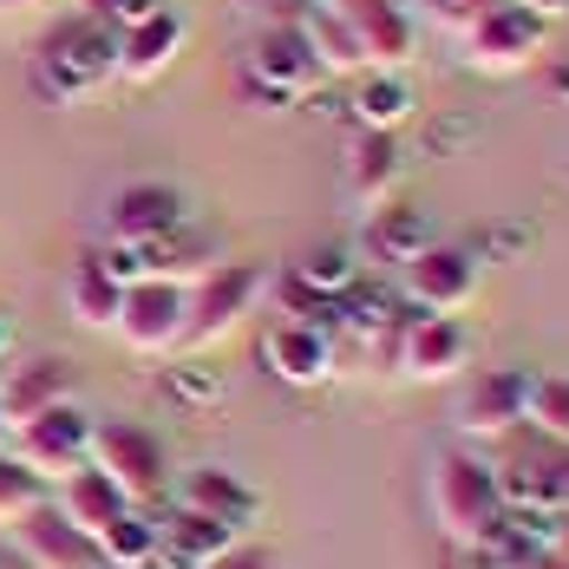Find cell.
Masks as SVG:
<instances>
[{
  "label": "cell",
  "instance_id": "1",
  "mask_svg": "<svg viewBox=\"0 0 569 569\" xmlns=\"http://www.w3.org/2000/svg\"><path fill=\"white\" fill-rule=\"evenodd\" d=\"M112 79H118V33L86 20V13L59 20L40 40V53H33V92L47 106H79V99H92Z\"/></svg>",
  "mask_w": 569,
  "mask_h": 569
},
{
  "label": "cell",
  "instance_id": "2",
  "mask_svg": "<svg viewBox=\"0 0 569 569\" xmlns=\"http://www.w3.org/2000/svg\"><path fill=\"white\" fill-rule=\"evenodd\" d=\"M426 505H432V523L452 537V550L485 543L498 530V517H505V491H498L491 458L465 452V446L439 452L432 458V478H426Z\"/></svg>",
  "mask_w": 569,
  "mask_h": 569
},
{
  "label": "cell",
  "instance_id": "3",
  "mask_svg": "<svg viewBox=\"0 0 569 569\" xmlns=\"http://www.w3.org/2000/svg\"><path fill=\"white\" fill-rule=\"evenodd\" d=\"M86 465L106 471L118 485V498L138 505V511H151V505L171 498V452L138 419H92V452H86Z\"/></svg>",
  "mask_w": 569,
  "mask_h": 569
},
{
  "label": "cell",
  "instance_id": "4",
  "mask_svg": "<svg viewBox=\"0 0 569 569\" xmlns=\"http://www.w3.org/2000/svg\"><path fill=\"white\" fill-rule=\"evenodd\" d=\"M262 295H269V269H256V262H223V269H210L203 282L190 288L177 353H217V347L262 308Z\"/></svg>",
  "mask_w": 569,
  "mask_h": 569
},
{
  "label": "cell",
  "instance_id": "5",
  "mask_svg": "<svg viewBox=\"0 0 569 569\" xmlns=\"http://www.w3.org/2000/svg\"><path fill=\"white\" fill-rule=\"evenodd\" d=\"M543 40H550V27L523 7V0H498L465 40H458V53L471 72H485V79H511V72H530L537 59H543Z\"/></svg>",
  "mask_w": 569,
  "mask_h": 569
},
{
  "label": "cell",
  "instance_id": "6",
  "mask_svg": "<svg viewBox=\"0 0 569 569\" xmlns=\"http://www.w3.org/2000/svg\"><path fill=\"white\" fill-rule=\"evenodd\" d=\"M347 20V33L360 40L367 53V72H406L412 53H419V20L406 0H321Z\"/></svg>",
  "mask_w": 569,
  "mask_h": 569
},
{
  "label": "cell",
  "instance_id": "7",
  "mask_svg": "<svg viewBox=\"0 0 569 569\" xmlns=\"http://www.w3.org/2000/svg\"><path fill=\"white\" fill-rule=\"evenodd\" d=\"M86 452H92V419H86L72 399L53 406V412H40L33 426H20V432H13V458H20L40 485L72 478V471L86 465Z\"/></svg>",
  "mask_w": 569,
  "mask_h": 569
},
{
  "label": "cell",
  "instance_id": "8",
  "mask_svg": "<svg viewBox=\"0 0 569 569\" xmlns=\"http://www.w3.org/2000/svg\"><path fill=\"white\" fill-rule=\"evenodd\" d=\"M465 360H471V341H465V328H458L452 315H406L393 335V367L406 380H419V387H446L465 373Z\"/></svg>",
  "mask_w": 569,
  "mask_h": 569
},
{
  "label": "cell",
  "instance_id": "9",
  "mask_svg": "<svg viewBox=\"0 0 569 569\" xmlns=\"http://www.w3.org/2000/svg\"><path fill=\"white\" fill-rule=\"evenodd\" d=\"M399 276H406V301L419 315H458L478 301V256L452 249V242H426Z\"/></svg>",
  "mask_w": 569,
  "mask_h": 569
},
{
  "label": "cell",
  "instance_id": "10",
  "mask_svg": "<svg viewBox=\"0 0 569 569\" xmlns=\"http://www.w3.org/2000/svg\"><path fill=\"white\" fill-rule=\"evenodd\" d=\"M491 471H498L505 511H543V517L569 511V446L530 439V452H517L511 465H491Z\"/></svg>",
  "mask_w": 569,
  "mask_h": 569
},
{
  "label": "cell",
  "instance_id": "11",
  "mask_svg": "<svg viewBox=\"0 0 569 569\" xmlns=\"http://www.w3.org/2000/svg\"><path fill=\"white\" fill-rule=\"evenodd\" d=\"M183 308H190V288H171V282H138L124 288V308H118V341L131 353H177L183 341Z\"/></svg>",
  "mask_w": 569,
  "mask_h": 569
},
{
  "label": "cell",
  "instance_id": "12",
  "mask_svg": "<svg viewBox=\"0 0 569 569\" xmlns=\"http://www.w3.org/2000/svg\"><path fill=\"white\" fill-rule=\"evenodd\" d=\"M7 543H13V557L27 569H106L99 563V543H92L86 530H72V523L53 511V498L33 505L27 517H13V523H7Z\"/></svg>",
  "mask_w": 569,
  "mask_h": 569
},
{
  "label": "cell",
  "instance_id": "13",
  "mask_svg": "<svg viewBox=\"0 0 569 569\" xmlns=\"http://www.w3.org/2000/svg\"><path fill=\"white\" fill-rule=\"evenodd\" d=\"M523 399H530V373L523 367H491L478 373L465 393H458V432L491 446V439H511L523 426Z\"/></svg>",
  "mask_w": 569,
  "mask_h": 569
},
{
  "label": "cell",
  "instance_id": "14",
  "mask_svg": "<svg viewBox=\"0 0 569 569\" xmlns=\"http://www.w3.org/2000/svg\"><path fill=\"white\" fill-rule=\"evenodd\" d=\"M249 86L276 106V99H301V92H315V86H328L321 79V66H315V53L301 47V33L295 27H262L256 40H249Z\"/></svg>",
  "mask_w": 569,
  "mask_h": 569
},
{
  "label": "cell",
  "instance_id": "15",
  "mask_svg": "<svg viewBox=\"0 0 569 569\" xmlns=\"http://www.w3.org/2000/svg\"><path fill=\"white\" fill-rule=\"evenodd\" d=\"M171 505H177V511L210 517V523H229L236 537H249V523L262 517L256 485H242V478H236V471H223V465H197V471L171 478Z\"/></svg>",
  "mask_w": 569,
  "mask_h": 569
},
{
  "label": "cell",
  "instance_id": "16",
  "mask_svg": "<svg viewBox=\"0 0 569 569\" xmlns=\"http://www.w3.org/2000/svg\"><path fill=\"white\" fill-rule=\"evenodd\" d=\"M262 360L288 387H321L335 380V321H276L262 335Z\"/></svg>",
  "mask_w": 569,
  "mask_h": 569
},
{
  "label": "cell",
  "instance_id": "17",
  "mask_svg": "<svg viewBox=\"0 0 569 569\" xmlns=\"http://www.w3.org/2000/svg\"><path fill=\"white\" fill-rule=\"evenodd\" d=\"M183 223H190V217H183V197L164 190V183H124V190L112 197V210H106L112 242H138V249L177 236Z\"/></svg>",
  "mask_w": 569,
  "mask_h": 569
},
{
  "label": "cell",
  "instance_id": "18",
  "mask_svg": "<svg viewBox=\"0 0 569 569\" xmlns=\"http://www.w3.org/2000/svg\"><path fill=\"white\" fill-rule=\"evenodd\" d=\"M66 399H72V367L66 360H27V367H13L0 380V426H7V439L20 426H33L40 412L66 406Z\"/></svg>",
  "mask_w": 569,
  "mask_h": 569
},
{
  "label": "cell",
  "instance_id": "19",
  "mask_svg": "<svg viewBox=\"0 0 569 569\" xmlns=\"http://www.w3.org/2000/svg\"><path fill=\"white\" fill-rule=\"evenodd\" d=\"M151 523H158V557H151V569H210L236 543L229 523H210V517L177 511V505L164 517H151Z\"/></svg>",
  "mask_w": 569,
  "mask_h": 569
},
{
  "label": "cell",
  "instance_id": "20",
  "mask_svg": "<svg viewBox=\"0 0 569 569\" xmlns=\"http://www.w3.org/2000/svg\"><path fill=\"white\" fill-rule=\"evenodd\" d=\"M399 138L393 131H353V144H347V197L360 203V210H380V203H393L399 190Z\"/></svg>",
  "mask_w": 569,
  "mask_h": 569
},
{
  "label": "cell",
  "instance_id": "21",
  "mask_svg": "<svg viewBox=\"0 0 569 569\" xmlns=\"http://www.w3.org/2000/svg\"><path fill=\"white\" fill-rule=\"evenodd\" d=\"M177 53H183V20L164 7V13H151L144 27L118 33V79H124V86H151V79H164L177 66Z\"/></svg>",
  "mask_w": 569,
  "mask_h": 569
},
{
  "label": "cell",
  "instance_id": "22",
  "mask_svg": "<svg viewBox=\"0 0 569 569\" xmlns=\"http://www.w3.org/2000/svg\"><path fill=\"white\" fill-rule=\"evenodd\" d=\"M53 511L72 523V530H86V537H99L106 523H118V517L131 511L124 498H118V485L106 478V471H92V465H79L72 478H59L53 485Z\"/></svg>",
  "mask_w": 569,
  "mask_h": 569
},
{
  "label": "cell",
  "instance_id": "23",
  "mask_svg": "<svg viewBox=\"0 0 569 569\" xmlns=\"http://www.w3.org/2000/svg\"><path fill=\"white\" fill-rule=\"evenodd\" d=\"M295 33H301V47L315 53L321 79H360V72H367V53H360V40L347 33V20L335 13V7L315 0V7L295 20Z\"/></svg>",
  "mask_w": 569,
  "mask_h": 569
},
{
  "label": "cell",
  "instance_id": "24",
  "mask_svg": "<svg viewBox=\"0 0 569 569\" xmlns=\"http://www.w3.org/2000/svg\"><path fill=\"white\" fill-rule=\"evenodd\" d=\"M426 242H432V236H426V217H419V210H406V203H380V210H367V256H373V262L406 269Z\"/></svg>",
  "mask_w": 569,
  "mask_h": 569
},
{
  "label": "cell",
  "instance_id": "25",
  "mask_svg": "<svg viewBox=\"0 0 569 569\" xmlns=\"http://www.w3.org/2000/svg\"><path fill=\"white\" fill-rule=\"evenodd\" d=\"M66 308H72V321H79V328L112 335V328H118V308H124V288L99 269V256H86V262L72 269V282H66Z\"/></svg>",
  "mask_w": 569,
  "mask_h": 569
},
{
  "label": "cell",
  "instance_id": "26",
  "mask_svg": "<svg viewBox=\"0 0 569 569\" xmlns=\"http://www.w3.org/2000/svg\"><path fill=\"white\" fill-rule=\"evenodd\" d=\"M406 118H412L406 72H360V86H353V124L360 131H399Z\"/></svg>",
  "mask_w": 569,
  "mask_h": 569
},
{
  "label": "cell",
  "instance_id": "27",
  "mask_svg": "<svg viewBox=\"0 0 569 569\" xmlns=\"http://www.w3.org/2000/svg\"><path fill=\"white\" fill-rule=\"evenodd\" d=\"M99 563L106 569H151V557H158V523H151V511H131L118 517V523H106L99 537Z\"/></svg>",
  "mask_w": 569,
  "mask_h": 569
},
{
  "label": "cell",
  "instance_id": "28",
  "mask_svg": "<svg viewBox=\"0 0 569 569\" xmlns=\"http://www.w3.org/2000/svg\"><path fill=\"white\" fill-rule=\"evenodd\" d=\"M523 426L537 439H550V446H569V373H530Z\"/></svg>",
  "mask_w": 569,
  "mask_h": 569
},
{
  "label": "cell",
  "instance_id": "29",
  "mask_svg": "<svg viewBox=\"0 0 569 569\" xmlns=\"http://www.w3.org/2000/svg\"><path fill=\"white\" fill-rule=\"evenodd\" d=\"M295 282L308 288L315 301H347L353 295V282H360V262H353V249H315V256H301L295 262Z\"/></svg>",
  "mask_w": 569,
  "mask_h": 569
},
{
  "label": "cell",
  "instance_id": "30",
  "mask_svg": "<svg viewBox=\"0 0 569 569\" xmlns=\"http://www.w3.org/2000/svg\"><path fill=\"white\" fill-rule=\"evenodd\" d=\"M33 505H47V485H40V478H33L20 458L0 446V530H7L13 517H27Z\"/></svg>",
  "mask_w": 569,
  "mask_h": 569
},
{
  "label": "cell",
  "instance_id": "31",
  "mask_svg": "<svg viewBox=\"0 0 569 569\" xmlns=\"http://www.w3.org/2000/svg\"><path fill=\"white\" fill-rule=\"evenodd\" d=\"M491 7H498V0H419L426 27H432V33H446V40H465ZM419 13H412V20H419Z\"/></svg>",
  "mask_w": 569,
  "mask_h": 569
},
{
  "label": "cell",
  "instance_id": "32",
  "mask_svg": "<svg viewBox=\"0 0 569 569\" xmlns=\"http://www.w3.org/2000/svg\"><path fill=\"white\" fill-rule=\"evenodd\" d=\"M79 13L99 20V27H112V33H131V27H144L151 13H164V0H79Z\"/></svg>",
  "mask_w": 569,
  "mask_h": 569
},
{
  "label": "cell",
  "instance_id": "33",
  "mask_svg": "<svg viewBox=\"0 0 569 569\" xmlns=\"http://www.w3.org/2000/svg\"><path fill=\"white\" fill-rule=\"evenodd\" d=\"M210 569H282V557H276V550H262V543H249V537H236Z\"/></svg>",
  "mask_w": 569,
  "mask_h": 569
},
{
  "label": "cell",
  "instance_id": "34",
  "mask_svg": "<svg viewBox=\"0 0 569 569\" xmlns=\"http://www.w3.org/2000/svg\"><path fill=\"white\" fill-rule=\"evenodd\" d=\"M452 569H511V563H505L491 543H465V550L452 557Z\"/></svg>",
  "mask_w": 569,
  "mask_h": 569
},
{
  "label": "cell",
  "instance_id": "35",
  "mask_svg": "<svg viewBox=\"0 0 569 569\" xmlns=\"http://www.w3.org/2000/svg\"><path fill=\"white\" fill-rule=\"evenodd\" d=\"M550 557H557V563H569V511L557 517V530H550Z\"/></svg>",
  "mask_w": 569,
  "mask_h": 569
},
{
  "label": "cell",
  "instance_id": "36",
  "mask_svg": "<svg viewBox=\"0 0 569 569\" xmlns=\"http://www.w3.org/2000/svg\"><path fill=\"white\" fill-rule=\"evenodd\" d=\"M523 569H569V563H557V557L543 550V557H530V563H523Z\"/></svg>",
  "mask_w": 569,
  "mask_h": 569
},
{
  "label": "cell",
  "instance_id": "37",
  "mask_svg": "<svg viewBox=\"0 0 569 569\" xmlns=\"http://www.w3.org/2000/svg\"><path fill=\"white\" fill-rule=\"evenodd\" d=\"M0 7H33V0H0Z\"/></svg>",
  "mask_w": 569,
  "mask_h": 569
},
{
  "label": "cell",
  "instance_id": "38",
  "mask_svg": "<svg viewBox=\"0 0 569 569\" xmlns=\"http://www.w3.org/2000/svg\"><path fill=\"white\" fill-rule=\"evenodd\" d=\"M0 353H7V321H0Z\"/></svg>",
  "mask_w": 569,
  "mask_h": 569
},
{
  "label": "cell",
  "instance_id": "39",
  "mask_svg": "<svg viewBox=\"0 0 569 569\" xmlns=\"http://www.w3.org/2000/svg\"><path fill=\"white\" fill-rule=\"evenodd\" d=\"M0 446H7V426H0Z\"/></svg>",
  "mask_w": 569,
  "mask_h": 569
}]
</instances>
